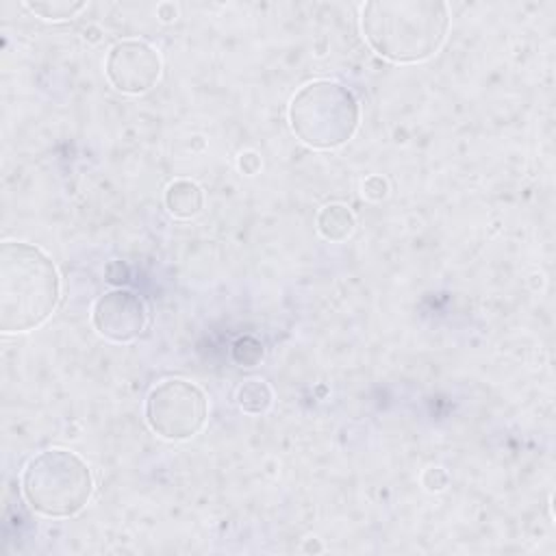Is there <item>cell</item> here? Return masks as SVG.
Instances as JSON below:
<instances>
[{"label": "cell", "mask_w": 556, "mask_h": 556, "mask_svg": "<svg viewBox=\"0 0 556 556\" xmlns=\"http://www.w3.org/2000/svg\"><path fill=\"white\" fill-rule=\"evenodd\" d=\"M239 167L245 172V174H254L258 167H261V161L254 152H245L239 156Z\"/></svg>", "instance_id": "5bb4252c"}, {"label": "cell", "mask_w": 556, "mask_h": 556, "mask_svg": "<svg viewBox=\"0 0 556 556\" xmlns=\"http://www.w3.org/2000/svg\"><path fill=\"white\" fill-rule=\"evenodd\" d=\"M104 74L117 91L139 96L159 83L161 56L141 39H122L109 50Z\"/></svg>", "instance_id": "8992f818"}, {"label": "cell", "mask_w": 556, "mask_h": 556, "mask_svg": "<svg viewBox=\"0 0 556 556\" xmlns=\"http://www.w3.org/2000/svg\"><path fill=\"white\" fill-rule=\"evenodd\" d=\"M232 356L241 367H254L263 358V345L254 337H243L235 343Z\"/></svg>", "instance_id": "7c38bea8"}, {"label": "cell", "mask_w": 556, "mask_h": 556, "mask_svg": "<svg viewBox=\"0 0 556 556\" xmlns=\"http://www.w3.org/2000/svg\"><path fill=\"white\" fill-rule=\"evenodd\" d=\"M450 9L437 0H371L361 9L369 48L391 63L430 59L445 41Z\"/></svg>", "instance_id": "6da1fadb"}, {"label": "cell", "mask_w": 556, "mask_h": 556, "mask_svg": "<svg viewBox=\"0 0 556 556\" xmlns=\"http://www.w3.org/2000/svg\"><path fill=\"white\" fill-rule=\"evenodd\" d=\"M356 228V219L352 211L341 202L326 204L317 215V230L328 241H345Z\"/></svg>", "instance_id": "9c48e42d"}, {"label": "cell", "mask_w": 556, "mask_h": 556, "mask_svg": "<svg viewBox=\"0 0 556 556\" xmlns=\"http://www.w3.org/2000/svg\"><path fill=\"white\" fill-rule=\"evenodd\" d=\"M271 389L263 378H250L237 389V406L250 415L265 413L271 406Z\"/></svg>", "instance_id": "30bf717a"}, {"label": "cell", "mask_w": 556, "mask_h": 556, "mask_svg": "<svg viewBox=\"0 0 556 556\" xmlns=\"http://www.w3.org/2000/svg\"><path fill=\"white\" fill-rule=\"evenodd\" d=\"M28 11H33L35 15L43 17V20H70L74 17L78 11L85 9V2H70V0H41V2H26L24 4Z\"/></svg>", "instance_id": "8fae6325"}, {"label": "cell", "mask_w": 556, "mask_h": 556, "mask_svg": "<svg viewBox=\"0 0 556 556\" xmlns=\"http://www.w3.org/2000/svg\"><path fill=\"white\" fill-rule=\"evenodd\" d=\"M293 135L315 148L332 150L348 143L361 122L356 96L337 80H313L295 91L287 109Z\"/></svg>", "instance_id": "3957f363"}, {"label": "cell", "mask_w": 556, "mask_h": 556, "mask_svg": "<svg viewBox=\"0 0 556 556\" xmlns=\"http://www.w3.org/2000/svg\"><path fill=\"white\" fill-rule=\"evenodd\" d=\"M61 280L52 258L37 245H0V330L4 334L39 328L56 308Z\"/></svg>", "instance_id": "7a4b0ae2"}, {"label": "cell", "mask_w": 556, "mask_h": 556, "mask_svg": "<svg viewBox=\"0 0 556 556\" xmlns=\"http://www.w3.org/2000/svg\"><path fill=\"white\" fill-rule=\"evenodd\" d=\"M363 195L369 200H382L387 195V180L380 176H369L363 182Z\"/></svg>", "instance_id": "4fadbf2b"}, {"label": "cell", "mask_w": 556, "mask_h": 556, "mask_svg": "<svg viewBox=\"0 0 556 556\" xmlns=\"http://www.w3.org/2000/svg\"><path fill=\"white\" fill-rule=\"evenodd\" d=\"M91 321L100 337L115 343H128L143 334L150 315L141 295L130 289H113L96 300Z\"/></svg>", "instance_id": "52a82bcc"}, {"label": "cell", "mask_w": 556, "mask_h": 556, "mask_svg": "<svg viewBox=\"0 0 556 556\" xmlns=\"http://www.w3.org/2000/svg\"><path fill=\"white\" fill-rule=\"evenodd\" d=\"M204 206V191L198 182L180 178L169 182V187L165 189V208L180 219L193 217L202 211Z\"/></svg>", "instance_id": "ba28073f"}, {"label": "cell", "mask_w": 556, "mask_h": 556, "mask_svg": "<svg viewBox=\"0 0 556 556\" xmlns=\"http://www.w3.org/2000/svg\"><path fill=\"white\" fill-rule=\"evenodd\" d=\"M93 493L89 465L70 450L52 447L35 454L22 471V495L43 517H72Z\"/></svg>", "instance_id": "277c9868"}, {"label": "cell", "mask_w": 556, "mask_h": 556, "mask_svg": "<svg viewBox=\"0 0 556 556\" xmlns=\"http://www.w3.org/2000/svg\"><path fill=\"white\" fill-rule=\"evenodd\" d=\"M208 417L204 391L182 378L156 382L146 397V421L163 439L185 441L198 434Z\"/></svg>", "instance_id": "5b68a950"}]
</instances>
